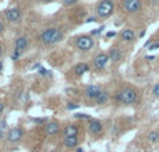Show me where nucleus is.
Wrapping results in <instances>:
<instances>
[{
  "mask_svg": "<svg viewBox=\"0 0 159 152\" xmlns=\"http://www.w3.org/2000/svg\"><path fill=\"white\" fill-rule=\"evenodd\" d=\"M113 10H115V3L112 0H102L96 7V14L101 18H107L113 14Z\"/></svg>",
  "mask_w": 159,
  "mask_h": 152,
  "instance_id": "nucleus-3",
  "label": "nucleus"
},
{
  "mask_svg": "<svg viewBox=\"0 0 159 152\" xmlns=\"http://www.w3.org/2000/svg\"><path fill=\"white\" fill-rule=\"evenodd\" d=\"M22 136H24V130H22L21 127H13V128H10V130H8L6 138H7L8 142L16 144V142H18L22 138Z\"/></svg>",
  "mask_w": 159,
  "mask_h": 152,
  "instance_id": "nucleus-5",
  "label": "nucleus"
},
{
  "mask_svg": "<svg viewBox=\"0 0 159 152\" xmlns=\"http://www.w3.org/2000/svg\"><path fill=\"white\" fill-rule=\"evenodd\" d=\"M20 56H21V52L16 49V50L13 52V55H11V59H13V60L16 61V60H18V59H20Z\"/></svg>",
  "mask_w": 159,
  "mask_h": 152,
  "instance_id": "nucleus-21",
  "label": "nucleus"
},
{
  "mask_svg": "<svg viewBox=\"0 0 159 152\" xmlns=\"http://www.w3.org/2000/svg\"><path fill=\"white\" fill-rule=\"evenodd\" d=\"M77 108H78L77 103H69V105H67V109H69V110H74V109H77Z\"/></svg>",
  "mask_w": 159,
  "mask_h": 152,
  "instance_id": "nucleus-25",
  "label": "nucleus"
},
{
  "mask_svg": "<svg viewBox=\"0 0 159 152\" xmlns=\"http://www.w3.org/2000/svg\"><path fill=\"white\" fill-rule=\"evenodd\" d=\"M121 57H123L121 52L119 49H116V47H113V49L109 52V59L112 61H119V60H121Z\"/></svg>",
  "mask_w": 159,
  "mask_h": 152,
  "instance_id": "nucleus-17",
  "label": "nucleus"
},
{
  "mask_svg": "<svg viewBox=\"0 0 159 152\" xmlns=\"http://www.w3.org/2000/svg\"><path fill=\"white\" fill-rule=\"evenodd\" d=\"M3 110H4V103H3V102H0V114L3 113Z\"/></svg>",
  "mask_w": 159,
  "mask_h": 152,
  "instance_id": "nucleus-31",
  "label": "nucleus"
},
{
  "mask_svg": "<svg viewBox=\"0 0 159 152\" xmlns=\"http://www.w3.org/2000/svg\"><path fill=\"white\" fill-rule=\"evenodd\" d=\"M75 46H77L80 50H82V52H87V50L92 49L93 39L88 35H81V36H78L77 41H75Z\"/></svg>",
  "mask_w": 159,
  "mask_h": 152,
  "instance_id": "nucleus-4",
  "label": "nucleus"
},
{
  "mask_svg": "<svg viewBox=\"0 0 159 152\" xmlns=\"http://www.w3.org/2000/svg\"><path fill=\"white\" fill-rule=\"evenodd\" d=\"M60 133V124L57 122H49L45 126V134L48 137H55Z\"/></svg>",
  "mask_w": 159,
  "mask_h": 152,
  "instance_id": "nucleus-7",
  "label": "nucleus"
},
{
  "mask_svg": "<svg viewBox=\"0 0 159 152\" xmlns=\"http://www.w3.org/2000/svg\"><path fill=\"white\" fill-rule=\"evenodd\" d=\"M123 7L127 13L130 14H134V13H138L143 7V3L141 0H124L123 2Z\"/></svg>",
  "mask_w": 159,
  "mask_h": 152,
  "instance_id": "nucleus-6",
  "label": "nucleus"
},
{
  "mask_svg": "<svg viewBox=\"0 0 159 152\" xmlns=\"http://www.w3.org/2000/svg\"><path fill=\"white\" fill-rule=\"evenodd\" d=\"M6 127H7V123H6V120H3V122H0V128H3V130H4Z\"/></svg>",
  "mask_w": 159,
  "mask_h": 152,
  "instance_id": "nucleus-29",
  "label": "nucleus"
},
{
  "mask_svg": "<svg viewBox=\"0 0 159 152\" xmlns=\"http://www.w3.org/2000/svg\"><path fill=\"white\" fill-rule=\"evenodd\" d=\"M120 38L123 39L124 42H131V41H134V39H135V34H134V31H133V29L126 28V29L121 31Z\"/></svg>",
  "mask_w": 159,
  "mask_h": 152,
  "instance_id": "nucleus-14",
  "label": "nucleus"
},
{
  "mask_svg": "<svg viewBox=\"0 0 159 152\" xmlns=\"http://www.w3.org/2000/svg\"><path fill=\"white\" fill-rule=\"evenodd\" d=\"M102 89L99 88L98 85H89L87 87V89H85V95H87V98H89V99H95L101 95Z\"/></svg>",
  "mask_w": 159,
  "mask_h": 152,
  "instance_id": "nucleus-10",
  "label": "nucleus"
},
{
  "mask_svg": "<svg viewBox=\"0 0 159 152\" xmlns=\"http://www.w3.org/2000/svg\"><path fill=\"white\" fill-rule=\"evenodd\" d=\"M155 59V56H147V60H149V61H152Z\"/></svg>",
  "mask_w": 159,
  "mask_h": 152,
  "instance_id": "nucleus-34",
  "label": "nucleus"
},
{
  "mask_svg": "<svg viewBox=\"0 0 159 152\" xmlns=\"http://www.w3.org/2000/svg\"><path fill=\"white\" fill-rule=\"evenodd\" d=\"M61 39H63V32L56 27L48 28L41 34V41L45 45H55L57 42H60Z\"/></svg>",
  "mask_w": 159,
  "mask_h": 152,
  "instance_id": "nucleus-1",
  "label": "nucleus"
},
{
  "mask_svg": "<svg viewBox=\"0 0 159 152\" xmlns=\"http://www.w3.org/2000/svg\"><path fill=\"white\" fill-rule=\"evenodd\" d=\"M116 35V32L115 31H110V32H107V36H109V38H113V36Z\"/></svg>",
  "mask_w": 159,
  "mask_h": 152,
  "instance_id": "nucleus-30",
  "label": "nucleus"
},
{
  "mask_svg": "<svg viewBox=\"0 0 159 152\" xmlns=\"http://www.w3.org/2000/svg\"><path fill=\"white\" fill-rule=\"evenodd\" d=\"M107 101H109V94H107V91H103V89H102L101 95L96 98V103H98V105H105Z\"/></svg>",
  "mask_w": 159,
  "mask_h": 152,
  "instance_id": "nucleus-18",
  "label": "nucleus"
},
{
  "mask_svg": "<svg viewBox=\"0 0 159 152\" xmlns=\"http://www.w3.org/2000/svg\"><path fill=\"white\" fill-rule=\"evenodd\" d=\"M42 2H45V3H49V2H53V0H42Z\"/></svg>",
  "mask_w": 159,
  "mask_h": 152,
  "instance_id": "nucleus-38",
  "label": "nucleus"
},
{
  "mask_svg": "<svg viewBox=\"0 0 159 152\" xmlns=\"http://www.w3.org/2000/svg\"><path fill=\"white\" fill-rule=\"evenodd\" d=\"M116 99H117L120 103L127 105V106L134 105V103L138 101V94H137V91H135L134 88H130L129 87V88L121 89V91L116 95Z\"/></svg>",
  "mask_w": 159,
  "mask_h": 152,
  "instance_id": "nucleus-2",
  "label": "nucleus"
},
{
  "mask_svg": "<svg viewBox=\"0 0 159 152\" xmlns=\"http://www.w3.org/2000/svg\"><path fill=\"white\" fill-rule=\"evenodd\" d=\"M63 142L67 150H74V148H78L80 140H78V137H66Z\"/></svg>",
  "mask_w": 159,
  "mask_h": 152,
  "instance_id": "nucleus-13",
  "label": "nucleus"
},
{
  "mask_svg": "<svg viewBox=\"0 0 159 152\" xmlns=\"http://www.w3.org/2000/svg\"><path fill=\"white\" fill-rule=\"evenodd\" d=\"M3 31H4V25H3V22L0 21V34H2Z\"/></svg>",
  "mask_w": 159,
  "mask_h": 152,
  "instance_id": "nucleus-32",
  "label": "nucleus"
},
{
  "mask_svg": "<svg viewBox=\"0 0 159 152\" xmlns=\"http://www.w3.org/2000/svg\"><path fill=\"white\" fill-rule=\"evenodd\" d=\"M74 117L75 119H82V120H91L89 114H85V113H75Z\"/></svg>",
  "mask_w": 159,
  "mask_h": 152,
  "instance_id": "nucleus-20",
  "label": "nucleus"
},
{
  "mask_svg": "<svg viewBox=\"0 0 159 152\" xmlns=\"http://www.w3.org/2000/svg\"><path fill=\"white\" fill-rule=\"evenodd\" d=\"M20 17H21V11H20L18 8H16V7L8 8V10L6 11V18H7L8 21H11V22L18 21Z\"/></svg>",
  "mask_w": 159,
  "mask_h": 152,
  "instance_id": "nucleus-11",
  "label": "nucleus"
},
{
  "mask_svg": "<svg viewBox=\"0 0 159 152\" xmlns=\"http://www.w3.org/2000/svg\"><path fill=\"white\" fill-rule=\"evenodd\" d=\"M95 21V18L93 17H89V18H87V22H93Z\"/></svg>",
  "mask_w": 159,
  "mask_h": 152,
  "instance_id": "nucleus-33",
  "label": "nucleus"
},
{
  "mask_svg": "<svg viewBox=\"0 0 159 152\" xmlns=\"http://www.w3.org/2000/svg\"><path fill=\"white\" fill-rule=\"evenodd\" d=\"M102 29H103V27L98 28V29H93V31H92V32H91V34H92V35H96V34H101V32H102Z\"/></svg>",
  "mask_w": 159,
  "mask_h": 152,
  "instance_id": "nucleus-27",
  "label": "nucleus"
},
{
  "mask_svg": "<svg viewBox=\"0 0 159 152\" xmlns=\"http://www.w3.org/2000/svg\"><path fill=\"white\" fill-rule=\"evenodd\" d=\"M78 0H63V4L64 6H73V4H75Z\"/></svg>",
  "mask_w": 159,
  "mask_h": 152,
  "instance_id": "nucleus-23",
  "label": "nucleus"
},
{
  "mask_svg": "<svg viewBox=\"0 0 159 152\" xmlns=\"http://www.w3.org/2000/svg\"><path fill=\"white\" fill-rule=\"evenodd\" d=\"M50 152H59V151H56V150H53V151H50Z\"/></svg>",
  "mask_w": 159,
  "mask_h": 152,
  "instance_id": "nucleus-39",
  "label": "nucleus"
},
{
  "mask_svg": "<svg viewBox=\"0 0 159 152\" xmlns=\"http://www.w3.org/2000/svg\"><path fill=\"white\" fill-rule=\"evenodd\" d=\"M144 35H145V29H143V31H141V32H140V35H138V36H140V38H143Z\"/></svg>",
  "mask_w": 159,
  "mask_h": 152,
  "instance_id": "nucleus-35",
  "label": "nucleus"
},
{
  "mask_svg": "<svg viewBox=\"0 0 159 152\" xmlns=\"http://www.w3.org/2000/svg\"><path fill=\"white\" fill-rule=\"evenodd\" d=\"M149 50H157V49H159V42H154V43L151 45V46L148 47Z\"/></svg>",
  "mask_w": 159,
  "mask_h": 152,
  "instance_id": "nucleus-24",
  "label": "nucleus"
},
{
  "mask_svg": "<svg viewBox=\"0 0 159 152\" xmlns=\"http://www.w3.org/2000/svg\"><path fill=\"white\" fill-rule=\"evenodd\" d=\"M27 47H28V39L25 38V36H18V38L16 39V49L22 52V50H25Z\"/></svg>",
  "mask_w": 159,
  "mask_h": 152,
  "instance_id": "nucleus-15",
  "label": "nucleus"
},
{
  "mask_svg": "<svg viewBox=\"0 0 159 152\" xmlns=\"http://www.w3.org/2000/svg\"><path fill=\"white\" fill-rule=\"evenodd\" d=\"M107 61H109V55L101 53V55L95 56V59H93V66H95L96 69H103Z\"/></svg>",
  "mask_w": 159,
  "mask_h": 152,
  "instance_id": "nucleus-9",
  "label": "nucleus"
},
{
  "mask_svg": "<svg viewBox=\"0 0 159 152\" xmlns=\"http://www.w3.org/2000/svg\"><path fill=\"white\" fill-rule=\"evenodd\" d=\"M2 53H3V45L0 43V56H2Z\"/></svg>",
  "mask_w": 159,
  "mask_h": 152,
  "instance_id": "nucleus-36",
  "label": "nucleus"
},
{
  "mask_svg": "<svg viewBox=\"0 0 159 152\" xmlns=\"http://www.w3.org/2000/svg\"><path fill=\"white\" fill-rule=\"evenodd\" d=\"M88 131H89L91 134H93V136H98V134L102 133V130H103V126H102V123L99 122V120H93L91 119L89 122H88Z\"/></svg>",
  "mask_w": 159,
  "mask_h": 152,
  "instance_id": "nucleus-8",
  "label": "nucleus"
},
{
  "mask_svg": "<svg viewBox=\"0 0 159 152\" xmlns=\"http://www.w3.org/2000/svg\"><path fill=\"white\" fill-rule=\"evenodd\" d=\"M3 138H6V134H4V130H3V128H0V141H2Z\"/></svg>",
  "mask_w": 159,
  "mask_h": 152,
  "instance_id": "nucleus-28",
  "label": "nucleus"
},
{
  "mask_svg": "<svg viewBox=\"0 0 159 152\" xmlns=\"http://www.w3.org/2000/svg\"><path fill=\"white\" fill-rule=\"evenodd\" d=\"M152 94H154L157 98H159V83L154 87V88H152Z\"/></svg>",
  "mask_w": 159,
  "mask_h": 152,
  "instance_id": "nucleus-22",
  "label": "nucleus"
},
{
  "mask_svg": "<svg viewBox=\"0 0 159 152\" xmlns=\"http://www.w3.org/2000/svg\"><path fill=\"white\" fill-rule=\"evenodd\" d=\"M147 138H148L149 142H152V144H155V142L159 141V131L157 130H152L148 133V136H147Z\"/></svg>",
  "mask_w": 159,
  "mask_h": 152,
  "instance_id": "nucleus-19",
  "label": "nucleus"
},
{
  "mask_svg": "<svg viewBox=\"0 0 159 152\" xmlns=\"http://www.w3.org/2000/svg\"><path fill=\"white\" fill-rule=\"evenodd\" d=\"M89 70V66H88L87 63H78L77 66L74 67V73L77 75H82V74H85V73Z\"/></svg>",
  "mask_w": 159,
  "mask_h": 152,
  "instance_id": "nucleus-16",
  "label": "nucleus"
},
{
  "mask_svg": "<svg viewBox=\"0 0 159 152\" xmlns=\"http://www.w3.org/2000/svg\"><path fill=\"white\" fill-rule=\"evenodd\" d=\"M78 126L77 124H67L64 127V131H63V136L64 138L66 137H78Z\"/></svg>",
  "mask_w": 159,
  "mask_h": 152,
  "instance_id": "nucleus-12",
  "label": "nucleus"
},
{
  "mask_svg": "<svg viewBox=\"0 0 159 152\" xmlns=\"http://www.w3.org/2000/svg\"><path fill=\"white\" fill-rule=\"evenodd\" d=\"M39 74H41V75H48L49 73H48L46 69H43V67H39Z\"/></svg>",
  "mask_w": 159,
  "mask_h": 152,
  "instance_id": "nucleus-26",
  "label": "nucleus"
},
{
  "mask_svg": "<svg viewBox=\"0 0 159 152\" xmlns=\"http://www.w3.org/2000/svg\"><path fill=\"white\" fill-rule=\"evenodd\" d=\"M75 152H84V151H82L81 148H77V151H75Z\"/></svg>",
  "mask_w": 159,
  "mask_h": 152,
  "instance_id": "nucleus-37",
  "label": "nucleus"
}]
</instances>
